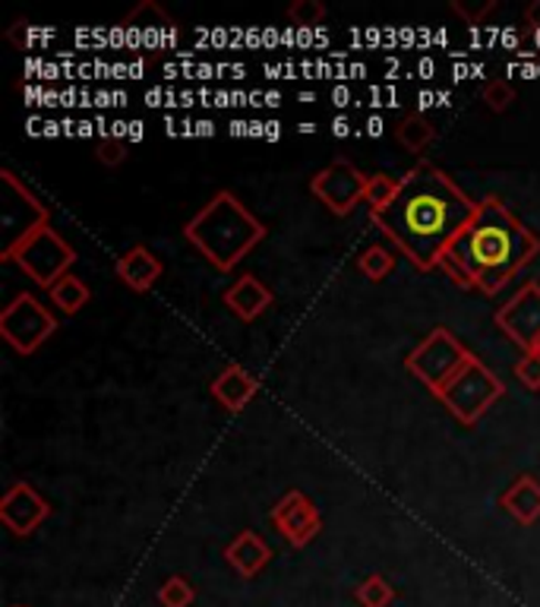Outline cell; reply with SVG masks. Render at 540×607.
Masks as SVG:
<instances>
[{"label":"cell","mask_w":540,"mask_h":607,"mask_svg":"<svg viewBox=\"0 0 540 607\" xmlns=\"http://www.w3.org/2000/svg\"><path fill=\"white\" fill-rule=\"evenodd\" d=\"M502 506L516 516L521 525H531L540 519V481L538 477L521 475L516 484L502 494Z\"/></svg>","instance_id":"obj_16"},{"label":"cell","mask_w":540,"mask_h":607,"mask_svg":"<svg viewBox=\"0 0 540 607\" xmlns=\"http://www.w3.org/2000/svg\"><path fill=\"white\" fill-rule=\"evenodd\" d=\"M266 105H272V109L281 105V95H276V92H266Z\"/></svg>","instance_id":"obj_33"},{"label":"cell","mask_w":540,"mask_h":607,"mask_svg":"<svg viewBox=\"0 0 540 607\" xmlns=\"http://www.w3.org/2000/svg\"><path fill=\"white\" fill-rule=\"evenodd\" d=\"M367 133L370 136H380V133H383V121H380V117H370Z\"/></svg>","instance_id":"obj_29"},{"label":"cell","mask_w":540,"mask_h":607,"mask_svg":"<svg viewBox=\"0 0 540 607\" xmlns=\"http://www.w3.org/2000/svg\"><path fill=\"white\" fill-rule=\"evenodd\" d=\"M298 131H301V133H316V124H310V121H307V124H301Z\"/></svg>","instance_id":"obj_36"},{"label":"cell","mask_w":540,"mask_h":607,"mask_svg":"<svg viewBox=\"0 0 540 607\" xmlns=\"http://www.w3.org/2000/svg\"><path fill=\"white\" fill-rule=\"evenodd\" d=\"M225 304L238 313L243 323H253L272 307V291L257 276H240L238 282L225 291Z\"/></svg>","instance_id":"obj_14"},{"label":"cell","mask_w":540,"mask_h":607,"mask_svg":"<svg viewBox=\"0 0 540 607\" xmlns=\"http://www.w3.org/2000/svg\"><path fill=\"white\" fill-rule=\"evenodd\" d=\"M225 560L238 569V576L253 579L272 560V547L262 542L257 532H240L238 538L225 547Z\"/></svg>","instance_id":"obj_15"},{"label":"cell","mask_w":540,"mask_h":607,"mask_svg":"<svg viewBox=\"0 0 540 607\" xmlns=\"http://www.w3.org/2000/svg\"><path fill=\"white\" fill-rule=\"evenodd\" d=\"M357 269L367 276L370 282H383V279H390L392 269H395V254H392L390 247H367L361 254V260H357Z\"/></svg>","instance_id":"obj_19"},{"label":"cell","mask_w":540,"mask_h":607,"mask_svg":"<svg viewBox=\"0 0 540 607\" xmlns=\"http://www.w3.org/2000/svg\"><path fill=\"white\" fill-rule=\"evenodd\" d=\"M480 203L465 194L443 168L417 162L405 177L402 191L386 209L370 213V222L392 238L420 272H430L446 250L475 222Z\"/></svg>","instance_id":"obj_1"},{"label":"cell","mask_w":540,"mask_h":607,"mask_svg":"<svg viewBox=\"0 0 540 607\" xmlns=\"http://www.w3.org/2000/svg\"><path fill=\"white\" fill-rule=\"evenodd\" d=\"M266 127H269V131H266V136H269V140H276V136H281L279 124H266Z\"/></svg>","instance_id":"obj_34"},{"label":"cell","mask_w":540,"mask_h":607,"mask_svg":"<svg viewBox=\"0 0 540 607\" xmlns=\"http://www.w3.org/2000/svg\"><path fill=\"white\" fill-rule=\"evenodd\" d=\"M357 601H361V607H390L395 601V588L383 576H367L357 586Z\"/></svg>","instance_id":"obj_21"},{"label":"cell","mask_w":540,"mask_h":607,"mask_svg":"<svg viewBox=\"0 0 540 607\" xmlns=\"http://www.w3.org/2000/svg\"><path fill=\"white\" fill-rule=\"evenodd\" d=\"M475 354L461 346L446 326H436L430 336L405 358V368L436 395Z\"/></svg>","instance_id":"obj_6"},{"label":"cell","mask_w":540,"mask_h":607,"mask_svg":"<svg viewBox=\"0 0 540 607\" xmlns=\"http://www.w3.org/2000/svg\"><path fill=\"white\" fill-rule=\"evenodd\" d=\"M266 235L269 228L231 191H218L184 225V238L190 240L218 272H231L253 247H260Z\"/></svg>","instance_id":"obj_3"},{"label":"cell","mask_w":540,"mask_h":607,"mask_svg":"<svg viewBox=\"0 0 540 607\" xmlns=\"http://www.w3.org/2000/svg\"><path fill=\"white\" fill-rule=\"evenodd\" d=\"M58 332V317L35 295L20 291L0 313V336L17 354H35Z\"/></svg>","instance_id":"obj_7"},{"label":"cell","mask_w":540,"mask_h":607,"mask_svg":"<svg viewBox=\"0 0 540 607\" xmlns=\"http://www.w3.org/2000/svg\"><path fill=\"white\" fill-rule=\"evenodd\" d=\"M332 133H335V136H347V133H351V121H347L345 114L332 121Z\"/></svg>","instance_id":"obj_28"},{"label":"cell","mask_w":540,"mask_h":607,"mask_svg":"<svg viewBox=\"0 0 540 607\" xmlns=\"http://www.w3.org/2000/svg\"><path fill=\"white\" fill-rule=\"evenodd\" d=\"M0 260L17 263L32 282L42 285L48 291L51 285H58L70 272V266L76 263V250L48 222L42 228L22 235L20 240H13L10 247H3Z\"/></svg>","instance_id":"obj_4"},{"label":"cell","mask_w":540,"mask_h":607,"mask_svg":"<svg viewBox=\"0 0 540 607\" xmlns=\"http://www.w3.org/2000/svg\"><path fill=\"white\" fill-rule=\"evenodd\" d=\"M325 17H329V10L323 0H294L288 7V20L294 29H316Z\"/></svg>","instance_id":"obj_22"},{"label":"cell","mask_w":540,"mask_h":607,"mask_svg":"<svg viewBox=\"0 0 540 607\" xmlns=\"http://www.w3.org/2000/svg\"><path fill=\"white\" fill-rule=\"evenodd\" d=\"M98 162L102 165H108V168H117V165H124L127 162V140H117V136H102V143H98Z\"/></svg>","instance_id":"obj_25"},{"label":"cell","mask_w":540,"mask_h":607,"mask_svg":"<svg viewBox=\"0 0 540 607\" xmlns=\"http://www.w3.org/2000/svg\"><path fill=\"white\" fill-rule=\"evenodd\" d=\"M395 140L405 146L408 152H424L436 140V127H433L430 117H424L420 111H411L398 121L395 127Z\"/></svg>","instance_id":"obj_17"},{"label":"cell","mask_w":540,"mask_h":607,"mask_svg":"<svg viewBox=\"0 0 540 607\" xmlns=\"http://www.w3.org/2000/svg\"><path fill=\"white\" fill-rule=\"evenodd\" d=\"M516 377H519L525 390L540 392V354H525L516 364Z\"/></svg>","instance_id":"obj_27"},{"label":"cell","mask_w":540,"mask_h":607,"mask_svg":"<svg viewBox=\"0 0 540 607\" xmlns=\"http://www.w3.org/2000/svg\"><path fill=\"white\" fill-rule=\"evenodd\" d=\"M158 601L162 607H190L196 601V588L184 576H172L158 588Z\"/></svg>","instance_id":"obj_23"},{"label":"cell","mask_w":540,"mask_h":607,"mask_svg":"<svg viewBox=\"0 0 540 607\" xmlns=\"http://www.w3.org/2000/svg\"><path fill=\"white\" fill-rule=\"evenodd\" d=\"M260 392V380L240 364H228L212 380V399L228 412H240L253 402V395Z\"/></svg>","instance_id":"obj_13"},{"label":"cell","mask_w":540,"mask_h":607,"mask_svg":"<svg viewBox=\"0 0 540 607\" xmlns=\"http://www.w3.org/2000/svg\"><path fill=\"white\" fill-rule=\"evenodd\" d=\"M502 392H506V383L475 354L443 390L436 392V399L455 414V421L471 428V424H477L484 414L490 412V405L497 402Z\"/></svg>","instance_id":"obj_5"},{"label":"cell","mask_w":540,"mask_h":607,"mask_svg":"<svg viewBox=\"0 0 540 607\" xmlns=\"http://www.w3.org/2000/svg\"><path fill=\"white\" fill-rule=\"evenodd\" d=\"M80 133H83V136H89V133H92V124H89V121H83V124H80Z\"/></svg>","instance_id":"obj_37"},{"label":"cell","mask_w":540,"mask_h":607,"mask_svg":"<svg viewBox=\"0 0 540 607\" xmlns=\"http://www.w3.org/2000/svg\"><path fill=\"white\" fill-rule=\"evenodd\" d=\"M13 607H25V605H13Z\"/></svg>","instance_id":"obj_39"},{"label":"cell","mask_w":540,"mask_h":607,"mask_svg":"<svg viewBox=\"0 0 540 607\" xmlns=\"http://www.w3.org/2000/svg\"><path fill=\"white\" fill-rule=\"evenodd\" d=\"M433 99H436L433 92H420V109H427V105H436Z\"/></svg>","instance_id":"obj_31"},{"label":"cell","mask_w":540,"mask_h":607,"mask_svg":"<svg viewBox=\"0 0 540 607\" xmlns=\"http://www.w3.org/2000/svg\"><path fill=\"white\" fill-rule=\"evenodd\" d=\"M335 99H339V102H335L339 109H342V105H347V89H335Z\"/></svg>","instance_id":"obj_32"},{"label":"cell","mask_w":540,"mask_h":607,"mask_svg":"<svg viewBox=\"0 0 540 607\" xmlns=\"http://www.w3.org/2000/svg\"><path fill=\"white\" fill-rule=\"evenodd\" d=\"M48 295H51V301L58 304L64 313H70V317H73V313H80V310L89 304V298H92L89 285L83 282V279H76L73 272H66L61 282L51 285V288H48Z\"/></svg>","instance_id":"obj_18"},{"label":"cell","mask_w":540,"mask_h":607,"mask_svg":"<svg viewBox=\"0 0 540 607\" xmlns=\"http://www.w3.org/2000/svg\"><path fill=\"white\" fill-rule=\"evenodd\" d=\"M538 254V235L519 222L499 196H484L475 222L446 250L439 269H446V276L458 288H480L484 295H499L506 282Z\"/></svg>","instance_id":"obj_2"},{"label":"cell","mask_w":540,"mask_h":607,"mask_svg":"<svg viewBox=\"0 0 540 607\" xmlns=\"http://www.w3.org/2000/svg\"><path fill=\"white\" fill-rule=\"evenodd\" d=\"M199 127V133H206V136H212V124L209 121H202V124H196Z\"/></svg>","instance_id":"obj_35"},{"label":"cell","mask_w":540,"mask_h":607,"mask_svg":"<svg viewBox=\"0 0 540 607\" xmlns=\"http://www.w3.org/2000/svg\"><path fill=\"white\" fill-rule=\"evenodd\" d=\"M531 354H540V339H538V346H534V351Z\"/></svg>","instance_id":"obj_38"},{"label":"cell","mask_w":540,"mask_h":607,"mask_svg":"<svg viewBox=\"0 0 540 607\" xmlns=\"http://www.w3.org/2000/svg\"><path fill=\"white\" fill-rule=\"evenodd\" d=\"M48 516H51L48 500H44L29 481L10 484L7 494L0 497V522H3L7 532H13L17 538L32 535Z\"/></svg>","instance_id":"obj_11"},{"label":"cell","mask_w":540,"mask_h":607,"mask_svg":"<svg viewBox=\"0 0 540 607\" xmlns=\"http://www.w3.org/2000/svg\"><path fill=\"white\" fill-rule=\"evenodd\" d=\"M269 519H272V525L288 538L291 547L310 544L320 535V528H323V516H320L316 503L307 497V494H301V491H288V494L272 506Z\"/></svg>","instance_id":"obj_10"},{"label":"cell","mask_w":540,"mask_h":607,"mask_svg":"<svg viewBox=\"0 0 540 607\" xmlns=\"http://www.w3.org/2000/svg\"><path fill=\"white\" fill-rule=\"evenodd\" d=\"M484 102H487V109L490 111L502 114V111L512 109V102H516V89L509 86L506 80H490V83L484 86Z\"/></svg>","instance_id":"obj_24"},{"label":"cell","mask_w":540,"mask_h":607,"mask_svg":"<svg viewBox=\"0 0 540 607\" xmlns=\"http://www.w3.org/2000/svg\"><path fill=\"white\" fill-rule=\"evenodd\" d=\"M494 320H497L499 329H502L525 354H531L540 339V285H521L519 295L506 304V307H499Z\"/></svg>","instance_id":"obj_9"},{"label":"cell","mask_w":540,"mask_h":607,"mask_svg":"<svg viewBox=\"0 0 540 607\" xmlns=\"http://www.w3.org/2000/svg\"><path fill=\"white\" fill-rule=\"evenodd\" d=\"M131 140H143V124H139V121H133L131 124Z\"/></svg>","instance_id":"obj_30"},{"label":"cell","mask_w":540,"mask_h":607,"mask_svg":"<svg viewBox=\"0 0 540 607\" xmlns=\"http://www.w3.org/2000/svg\"><path fill=\"white\" fill-rule=\"evenodd\" d=\"M114 272H117V279L127 285L131 291L143 295V291H149L152 285L162 279L165 266H162V260L152 254L146 244H133L127 254H121V257H117V263H114Z\"/></svg>","instance_id":"obj_12"},{"label":"cell","mask_w":540,"mask_h":607,"mask_svg":"<svg viewBox=\"0 0 540 607\" xmlns=\"http://www.w3.org/2000/svg\"><path fill=\"white\" fill-rule=\"evenodd\" d=\"M497 10V0H484V3H465V0H453V13L461 17L468 25H477L484 17H490Z\"/></svg>","instance_id":"obj_26"},{"label":"cell","mask_w":540,"mask_h":607,"mask_svg":"<svg viewBox=\"0 0 540 607\" xmlns=\"http://www.w3.org/2000/svg\"><path fill=\"white\" fill-rule=\"evenodd\" d=\"M402 191V177H390V174H370L367 184V203L370 213H380L386 209L392 199Z\"/></svg>","instance_id":"obj_20"},{"label":"cell","mask_w":540,"mask_h":607,"mask_svg":"<svg viewBox=\"0 0 540 607\" xmlns=\"http://www.w3.org/2000/svg\"><path fill=\"white\" fill-rule=\"evenodd\" d=\"M367 184L370 177L354 162L335 158L329 168L316 172V177L310 181V191L332 216H351L357 203H367Z\"/></svg>","instance_id":"obj_8"}]
</instances>
